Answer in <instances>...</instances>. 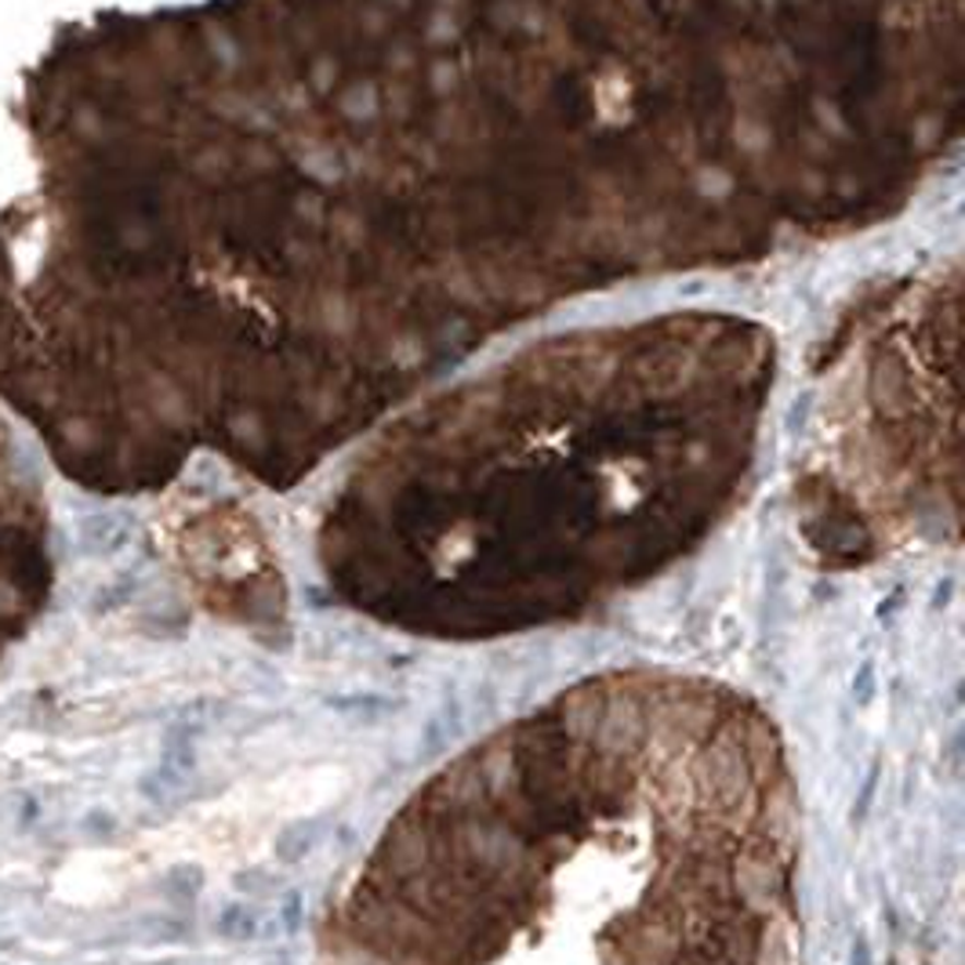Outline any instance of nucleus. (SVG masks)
Returning a JSON list of instances; mask_svg holds the SVG:
<instances>
[{"label": "nucleus", "mask_w": 965, "mask_h": 965, "mask_svg": "<svg viewBox=\"0 0 965 965\" xmlns=\"http://www.w3.org/2000/svg\"><path fill=\"white\" fill-rule=\"evenodd\" d=\"M799 788L774 719L708 675H592L407 799L320 965H802Z\"/></svg>", "instance_id": "nucleus-1"}]
</instances>
